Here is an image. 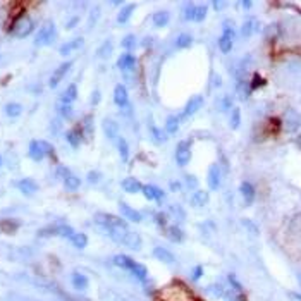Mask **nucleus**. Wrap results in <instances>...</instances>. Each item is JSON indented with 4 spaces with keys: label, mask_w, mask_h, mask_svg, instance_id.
<instances>
[{
    "label": "nucleus",
    "mask_w": 301,
    "mask_h": 301,
    "mask_svg": "<svg viewBox=\"0 0 301 301\" xmlns=\"http://www.w3.org/2000/svg\"><path fill=\"white\" fill-rule=\"evenodd\" d=\"M92 120H93L92 115H86L85 120H83V129H85V131H83V136L90 138L93 134V122H92Z\"/></svg>",
    "instance_id": "42"
},
{
    "label": "nucleus",
    "mask_w": 301,
    "mask_h": 301,
    "mask_svg": "<svg viewBox=\"0 0 301 301\" xmlns=\"http://www.w3.org/2000/svg\"><path fill=\"white\" fill-rule=\"evenodd\" d=\"M120 244H124V246H127L129 250H134V251H138L141 248V244H143V241H141V238H140V234L138 232H134V231H129L126 234V238L122 239V243Z\"/></svg>",
    "instance_id": "17"
},
{
    "label": "nucleus",
    "mask_w": 301,
    "mask_h": 301,
    "mask_svg": "<svg viewBox=\"0 0 301 301\" xmlns=\"http://www.w3.org/2000/svg\"><path fill=\"white\" fill-rule=\"evenodd\" d=\"M71 282H73V286L76 289H80V291H85L86 288H88L90 281L88 277L85 276V274H80V272H74L73 277H71Z\"/></svg>",
    "instance_id": "31"
},
{
    "label": "nucleus",
    "mask_w": 301,
    "mask_h": 301,
    "mask_svg": "<svg viewBox=\"0 0 301 301\" xmlns=\"http://www.w3.org/2000/svg\"><path fill=\"white\" fill-rule=\"evenodd\" d=\"M16 186H17V190H19L22 195H28V197H29V195H35L36 191H38V184H36V181H33L29 178H24V179L17 181Z\"/></svg>",
    "instance_id": "16"
},
{
    "label": "nucleus",
    "mask_w": 301,
    "mask_h": 301,
    "mask_svg": "<svg viewBox=\"0 0 301 301\" xmlns=\"http://www.w3.org/2000/svg\"><path fill=\"white\" fill-rule=\"evenodd\" d=\"M100 100H101L100 92H99V90H95V92H93V97H92V103H93V105H97Z\"/></svg>",
    "instance_id": "56"
},
{
    "label": "nucleus",
    "mask_w": 301,
    "mask_h": 301,
    "mask_svg": "<svg viewBox=\"0 0 301 301\" xmlns=\"http://www.w3.org/2000/svg\"><path fill=\"white\" fill-rule=\"evenodd\" d=\"M55 174H57V178H59V179H62V181H64V179L69 178V176L73 174V172H71L69 169L66 167V165H59L57 171H55Z\"/></svg>",
    "instance_id": "50"
},
{
    "label": "nucleus",
    "mask_w": 301,
    "mask_h": 301,
    "mask_svg": "<svg viewBox=\"0 0 301 301\" xmlns=\"http://www.w3.org/2000/svg\"><path fill=\"white\" fill-rule=\"evenodd\" d=\"M112 50H114V45H112V41H105V43L99 48V52H97V54H99L100 59H107V57H110Z\"/></svg>",
    "instance_id": "40"
},
{
    "label": "nucleus",
    "mask_w": 301,
    "mask_h": 301,
    "mask_svg": "<svg viewBox=\"0 0 301 301\" xmlns=\"http://www.w3.org/2000/svg\"><path fill=\"white\" fill-rule=\"evenodd\" d=\"M201 105H203V97H201V95L191 97V99L188 100V103L184 105L183 112H181V115H179V120H181V122H183V120H186V119H190L191 115L197 114V112L201 108Z\"/></svg>",
    "instance_id": "8"
},
{
    "label": "nucleus",
    "mask_w": 301,
    "mask_h": 301,
    "mask_svg": "<svg viewBox=\"0 0 301 301\" xmlns=\"http://www.w3.org/2000/svg\"><path fill=\"white\" fill-rule=\"evenodd\" d=\"M165 234H167V238L171 241H174V243L184 241V232L178 225H169V227H165Z\"/></svg>",
    "instance_id": "29"
},
{
    "label": "nucleus",
    "mask_w": 301,
    "mask_h": 301,
    "mask_svg": "<svg viewBox=\"0 0 301 301\" xmlns=\"http://www.w3.org/2000/svg\"><path fill=\"white\" fill-rule=\"evenodd\" d=\"M296 143H298V146H301V134L298 136V140H296Z\"/></svg>",
    "instance_id": "62"
},
{
    "label": "nucleus",
    "mask_w": 301,
    "mask_h": 301,
    "mask_svg": "<svg viewBox=\"0 0 301 301\" xmlns=\"http://www.w3.org/2000/svg\"><path fill=\"white\" fill-rule=\"evenodd\" d=\"M86 181H88L90 184H99L101 181V174L99 171H90L88 176H86Z\"/></svg>",
    "instance_id": "49"
},
{
    "label": "nucleus",
    "mask_w": 301,
    "mask_h": 301,
    "mask_svg": "<svg viewBox=\"0 0 301 301\" xmlns=\"http://www.w3.org/2000/svg\"><path fill=\"white\" fill-rule=\"evenodd\" d=\"M66 140H67V143H69L71 146L78 148V146H80V143H81V140H83V131H80V129H71V131H67Z\"/></svg>",
    "instance_id": "33"
},
{
    "label": "nucleus",
    "mask_w": 301,
    "mask_h": 301,
    "mask_svg": "<svg viewBox=\"0 0 301 301\" xmlns=\"http://www.w3.org/2000/svg\"><path fill=\"white\" fill-rule=\"evenodd\" d=\"M33 29H35V22H33L31 17H28V16L19 17L12 26V33L16 38H26V36L31 35Z\"/></svg>",
    "instance_id": "6"
},
{
    "label": "nucleus",
    "mask_w": 301,
    "mask_h": 301,
    "mask_svg": "<svg viewBox=\"0 0 301 301\" xmlns=\"http://www.w3.org/2000/svg\"><path fill=\"white\" fill-rule=\"evenodd\" d=\"M21 222L16 219H2L0 220V232L3 234H14L19 229Z\"/></svg>",
    "instance_id": "23"
},
{
    "label": "nucleus",
    "mask_w": 301,
    "mask_h": 301,
    "mask_svg": "<svg viewBox=\"0 0 301 301\" xmlns=\"http://www.w3.org/2000/svg\"><path fill=\"white\" fill-rule=\"evenodd\" d=\"M220 181H222L220 167L217 164H212V165H210V169H208V176H206V183H208V188L212 191L219 190Z\"/></svg>",
    "instance_id": "10"
},
{
    "label": "nucleus",
    "mask_w": 301,
    "mask_h": 301,
    "mask_svg": "<svg viewBox=\"0 0 301 301\" xmlns=\"http://www.w3.org/2000/svg\"><path fill=\"white\" fill-rule=\"evenodd\" d=\"M282 124H284V129L288 131V133H295V131L301 126V117L295 110H288L284 115V122Z\"/></svg>",
    "instance_id": "13"
},
{
    "label": "nucleus",
    "mask_w": 301,
    "mask_h": 301,
    "mask_svg": "<svg viewBox=\"0 0 301 301\" xmlns=\"http://www.w3.org/2000/svg\"><path fill=\"white\" fill-rule=\"evenodd\" d=\"M210 201V193L203 190H197L191 197V205L193 206H205Z\"/></svg>",
    "instance_id": "24"
},
{
    "label": "nucleus",
    "mask_w": 301,
    "mask_h": 301,
    "mask_svg": "<svg viewBox=\"0 0 301 301\" xmlns=\"http://www.w3.org/2000/svg\"><path fill=\"white\" fill-rule=\"evenodd\" d=\"M234 38H236V31L234 26H232L231 21L224 22V33L219 38V48L222 50V54H229L232 50V45H234Z\"/></svg>",
    "instance_id": "4"
},
{
    "label": "nucleus",
    "mask_w": 301,
    "mask_h": 301,
    "mask_svg": "<svg viewBox=\"0 0 301 301\" xmlns=\"http://www.w3.org/2000/svg\"><path fill=\"white\" fill-rule=\"evenodd\" d=\"M38 143H40V148L43 150L45 157H54L55 150H54V146H52L50 143H48V141H38Z\"/></svg>",
    "instance_id": "47"
},
{
    "label": "nucleus",
    "mask_w": 301,
    "mask_h": 301,
    "mask_svg": "<svg viewBox=\"0 0 301 301\" xmlns=\"http://www.w3.org/2000/svg\"><path fill=\"white\" fill-rule=\"evenodd\" d=\"M219 110L220 112H225V110H229V108H232V101H231V99L229 97H222V99L219 100Z\"/></svg>",
    "instance_id": "48"
},
{
    "label": "nucleus",
    "mask_w": 301,
    "mask_h": 301,
    "mask_svg": "<svg viewBox=\"0 0 301 301\" xmlns=\"http://www.w3.org/2000/svg\"><path fill=\"white\" fill-rule=\"evenodd\" d=\"M28 155L31 157L35 162H40L45 159V153L43 150L40 148V143L38 141H31L29 143V150H28Z\"/></svg>",
    "instance_id": "32"
},
{
    "label": "nucleus",
    "mask_w": 301,
    "mask_h": 301,
    "mask_svg": "<svg viewBox=\"0 0 301 301\" xmlns=\"http://www.w3.org/2000/svg\"><path fill=\"white\" fill-rule=\"evenodd\" d=\"M117 150H119V155H120V159H122V162H127V159H129V145H127V141L124 140V138H119Z\"/></svg>",
    "instance_id": "38"
},
{
    "label": "nucleus",
    "mask_w": 301,
    "mask_h": 301,
    "mask_svg": "<svg viewBox=\"0 0 301 301\" xmlns=\"http://www.w3.org/2000/svg\"><path fill=\"white\" fill-rule=\"evenodd\" d=\"M179 126H181L179 115H171V117L165 120V133H167V134H174V133H178Z\"/></svg>",
    "instance_id": "35"
},
{
    "label": "nucleus",
    "mask_w": 301,
    "mask_h": 301,
    "mask_svg": "<svg viewBox=\"0 0 301 301\" xmlns=\"http://www.w3.org/2000/svg\"><path fill=\"white\" fill-rule=\"evenodd\" d=\"M81 47H83V38H73L67 41V43H64L62 47L59 48V52H60V55H69L71 52L78 50V48H81Z\"/></svg>",
    "instance_id": "26"
},
{
    "label": "nucleus",
    "mask_w": 301,
    "mask_h": 301,
    "mask_svg": "<svg viewBox=\"0 0 301 301\" xmlns=\"http://www.w3.org/2000/svg\"><path fill=\"white\" fill-rule=\"evenodd\" d=\"M76 99H78V86L76 85H69L66 92L62 93V97H60V103L73 105V101Z\"/></svg>",
    "instance_id": "27"
},
{
    "label": "nucleus",
    "mask_w": 301,
    "mask_h": 301,
    "mask_svg": "<svg viewBox=\"0 0 301 301\" xmlns=\"http://www.w3.org/2000/svg\"><path fill=\"white\" fill-rule=\"evenodd\" d=\"M206 291H208L212 296H215V298H222V296H224V293H225V288L222 284H212V286H208V288H206Z\"/></svg>",
    "instance_id": "43"
},
{
    "label": "nucleus",
    "mask_w": 301,
    "mask_h": 301,
    "mask_svg": "<svg viewBox=\"0 0 301 301\" xmlns=\"http://www.w3.org/2000/svg\"><path fill=\"white\" fill-rule=\"evenodd\" d=\"M55 36H57L55 24L52 21H48L40 28L38 35H36V38H35V45L36 47H47V45H52L55 40Z\"/></svg>",
    "instance_id": "3"
},
{
    "label": "nucleus",
    "mask_w": 301,
    "mask_h": 301,
    "mask_svg": "<svg viewBox=\"0 0 301 301\" xmlns=\"http://www.w3.org/2000/svg\"><path fill=\"white\" fill-rule=\"evenodd\" d=\"M134 66H136V59H134V55L131 54V52L122 54L117 60V67L120 71H131L134 69Z\"/></svg>",
    "instance_id": "20"
},
{
    "label": "nucleus",
    "mask_w": 301,
    "mask_h": 301,
    "mask_svg": "<svg viewBox=\"0 0 301 301\" xmlns=\"http://www.w3.org/2000/svg\"><path fill=\"white\" fill-rule=\"evenodd\" d=\"M239 191H241V197H243V200L246 205H251V203L255 201V188L251 183H248V181L241 183Z\"/></svg>",
    "instance_id": "19"
},
{
    "label": "nucleus",
    "mask_w": 301,
    "mask_h": 301,
    "mask_svg": "<svg viewBox=\"0 0 301 301\" xmlns=\"http://www.w3.org/2000/svg\"><path fill=\"white\" fill-rule=\"evenodd\" d=\"M201 277H203V267L201 265H197L193 270H191V279L197 282V281H200Z\"/></svg>",
    "instance_id": "53"
},
{
    "label": "nucleus",
    "mask_w": 301,
    "mask_h": 301,
    "mask_svg": "<svg viewBox=\"0 0 301 301\" xmlns=\"http://www.w3.org/2000/svg\"><path fill=\"white\" fill-rule=\"evenodd\" d=\"M257 29H258L257 19H246L243 22V26H241V36H243V38H248V36L253 35Z\"/></svg>",
    "instance_id": "30"
},
{
    "label": "nucleus",
    "mask_w": 301,
    "mask_h": 301,
    "mask_svg": "<svg viewBox=\"0 0 301 301\" xmlns=\"http://www.w3.org/2000/svg\"><path fill=\"white\" fill-rule=\"evenodd\" d=\"M141 193L145 195L146 200H152V201H160L162 198L165 197V191L160 190L159 186H153V184H143Z\"/></svg>",
    "instance_id": "12"
},
{
    "label": "nucleus",
    "mask_w": 301,
    "mask_h": 301,
    "mask_svg": "<svg viewBox=\"0 0 301 301\" xmlns=\"http://www.w3.org/2000/svg\"><path fill=\"white\" fill-rule=\"evenodd\" d=\"M2 164H3V160H2V157H0V167H2Z\"/></svg>",
    "instance_id": "63"
},
{
    "label": "nucleus",
    "mask_w": 301,
    "mask_h": 301,
    "mask_svg": "<svg viewBox=\"0 0 301 301\" xmlns=\"http://www.w3.org/2000/svg\"><path fill=\"white\" fill-rule=\"evenodd\" d=\"M243 224H244V225H246V227H248V229H251V231H253V234H257V232H258L257 225H253V224H251V222H250V220H246V219H244V220H243Z\"/></svg>",
    "instance_id": "57"
},
{
    "label": "nucleus",
    "mask_w": 301,
    "mask_h": 301,
    "mask_svg": "<svg viewBox=\"0 0 301 301\" xmlns=\"http://www.w3.org/2000/svg\"><path fill=\"white\" fill-rule=\"evenodd\" d=\"M241 5H243L244 9H251V5H253V2H250V0H244V2H241Z\"/></svg>",
    "instance_id": "61"
},
{
    "label": "nucleus",
    "mask_w": 301,
    "mask_h": 301,
    "mask_svg": "<svg viewBox=\"0 0 301 301\" xmlns=\"http://www.w3.org/2000/svg\"><path fill=\"white\" fill-rule=\"evenodd\" d=\"M80 186H81V179L78 178V176L71 174L67 179H64V188H66L67 191H76L80 190Z\"/></svg>",
    "instance_id": "37"
},
{
    "label": "nucleus",
    "mask_w": 301,
    "mask_h": 301,
    "mask_svg": "<svg viewBox=\"0 0 301 301\" xmlns=\"http://www.w3.org/2000/svg\"><path fill=\"white\" fill-rule=\"evenodd\" d=\"M73 67V62H64V64H60V66L57 67V69L54 71V74H52V78H50V88H57V85L60 81L64 80V76H66L67 73H69V69Z\"/></svg>",
    "instance_id": "11"
},
{
    "label": "nucleus",
    "mask_w": 301,
    "mask_h": 301,
    "mask_svg": "<svg viewBox=\"0 0 301 301\" xmlns=\"http://www.w3.org/2000/svg\"><path fill=\"white\" fill-rule=\"evenodd\" d=\"M208 14V9L205 5H188L184 9V17L188 21H195V22H200L206 17Z\"/></svg>",
    "instance_id": "9"
},
{
    "label": "nucleus",
    "mask_w": 301,
    "mask_h": 301,
    "mask_svg": "<svg viewBox=\"0 0 301 301\" xmlns=\"http://www.w3.org/2000/svg\"><path fill=\"white\" fill-rule=\"evenodd\" d=\"M171 210H172V212L176 213V215H179V217H184V210H183V208H179L178 205H172V206H171Z\"/></svg>",
    "instance_id": "58"
},
{
    "label": "nucleus",
    "mask_w": 301,
    "mask_h": 301,
    "mask_svg": "<svg viewBox=\"0 0 301 301\" xmlns=\"http://www.w3.org/2000/svg\"><path fill=\"white\" fill-rule=\"evenodd\" d=\"M282 29H281V24H277V22H272V24H269L265 29H263V36H265L269 41H274L277 40L281 36Z\"/></svg>",
    "instance_id": "28"
},
{
    "label": "nucleus",
    "mask_w": 301,
    "mask_h": 301,
    "mask_svg": "<svg viewBox=\"0 0 301 301\" xmlns=\"http://www.w3.org/2000/svg\"><path fill=\"white\" fill-rule=\"evenodd\" d=\"M101 129H103L105 136L110 138V140H114V138L119 136V124L115 122L114 119H103V122H101Z\"/></svg>",
    "instance_id": "18"
},
{
    "label": "nucleus",
    "mask_w": 301,
    "mask_h": 301,
    "mask_svg": "<svg viewBox=\"0 0 301 301\" xmlns=\"http://www.w3.org/2000/svg\"><path fill=\"white\" fill-rule=\"evenodd\" d=\"M3 110H5V114L9 115V117H17V115H21L22 107L19 103H7Z\"/></svg>",
    "instance_id": "39"
},
{
    "label": "nucleus",
    "mask_w": 301,
    "mask_h": 301,
    "mask_svg": "<svg viewBox=\"0 0 301 301\" xmlns=\"http://www.w3.org/2000/svg\"><path fill=\"white\" fill-rule=\"evenodd\" d=\"M265 85V80H262L258 74H255L253 76V81H250V90L253 92V90H257V88H260V86H263Z\"/></svg>",
    "instance_id": "52"
},
{
    "label": "nucleus",
    "mask_w": 301,
    "mask_h": 301,
    "mask_svg": "<svg viewBox=\"0 0 301 301\" xmlns=\"http://www.w3.org/2000/svg\"><path fill=\"white\" fill-rule=\"evenodd\" d=\"M38 234L41 238H52V236H59V238H73L74 229L71 225H48V227H43L38 231Z\"/></svg>",
    "instance_id": "5"
},
{
    "label": "nucleus",
    "mask_w": 301,
    "mask_h": 301,
    "mask_svg": "<svg viewBox=\"0 0 301 301\" xmlns=\"http://www.w3.org/2000/svg\"><path fill=\"white\" fill-rule=\"evenodd\" d=\"M150 133H152V138L155 140L157 143H164L165 140H167V136H165L164 131H160L157 126H152L150 127Z\"/></svg>",
    "instance_id": "44"
},
{
    "label": "nucleus",
    "mask_w": 301,
    "mask_h": 301,
    "mask_svg": "<svg viewBox=\"0 0 301 301\" xmlns=\"http://www.w3.org/2000/svg\"><path fill=\"white\" fill-rule=\"evenodd\" d=\"M134 9H136V3H126V5H124L117 14L119 24H126V22L131 19V16H133Z\"/></svg>",
    "instance_id": "25"
},
{
    "label": "nucleus",
    "mask_w": 301,
    "mask_h": 301,
    "mask_svg": "<svg viewBox=\"0 0 301 301\" xmlns=\"http://www.w3.org/2000/svg\"><path fill=\"white\" fill-rule=\"evenodd\" d=\"M191 157H193V153H191V141L190 140H183L178 143V146H176V162H178V165H188L191 162Z\"/></svg>",
    "instance_id": "7"
},
{
    "label": "nucleus",
    "mask_w": 301,
    "mask_h": 301,
    "mask_svg": "<svg viewBox=\"0 0 301 301\" xmlns=\"http://www.w3.org/2000/svg\"><path fill=\"white\" fill-rule=\"evenodd\" d=\"M112 262H114L117 267H120V269H124L129 274H133L138 281L148 279V269H146L143 263H138L136 260H133L131 257H126V255H115Z\"/></svg>",
    "instance_id": "2"
},
{
    "label": "nucleus",
    "mask_w": 301,
    "mask_h": 301,
    "mask_svg": "<svg viewBox=\"0 0 301 301\" xmlns=\"http://www.w3.org/2000/svg\"><path fill=\"white\" fill-rule=\"evenodd\" d=\"M239 124H241V110L236 107V108H232V112H231V127L232 129H238Z\"/></svg>",
    "instance_id": "45"
},
{
    "label": "nucleus",
    "mask_w": 301,
    "mask_h": 301,
    "mask_svg": "<svg viewBox=\"0 0 301 301\" xmlns=\"http://www.w3.org/2000/svg\"><path fill=\"white\" fill-rule=\"evenodd\" d=\"M184 179H186V184H188V186L191 188V190H195V188L198 186V179L195 178V176H190V174H186V176H184Z\"/></svg>",
    "instance_id": "55"
},
{
    "label": "nucleus",
    "mask_w": 301,
    "mask_h": 301,
    "mask_svg": "<svg viewBox=\"0 0 301 301\" xmlns=\"http://www.w3.org/2000/svg\"><path fill=\"white\" fill-rule=\"evenodd\" d=\"M212 5H213V9H215V10H220V9H224V7H225V2H219V0H215Z\"/></svg>",
    "instance_id": "59"
},
{
    "label": "nucleus",
    "mask_w": 301,
    "mask_h": 301,
    "mask_svg": "<svg viewBox=\"0 0 301 301\" xmlns=\"http://www.w3.org/2000/svg\"><path fill=\"white\" fill-rule=\"evenodd\" d=\"M134 45H136V38H134V35H127L126 38L122 40V47L126 48L127 52H129L131 48H134Z\"/></svg>",
    "instance_id": "51"
},
{
    "label": "nucleus",
    "mask_w": 301,
    "mask_h": 301,
    "mask_svg": "<svg viewBox=\"0 0 301 301\" xmlns=\"http://www.w3.org/2000/svg\"><path fill=\"white\" fill-rule=\"evenodd\" d=\"M169 19H171V16H169L167 10H159V12H155L152 16V21L157 28H164V26H167Z\"/></svg>",
    "instance_id": "34"
},
{
    "label": "nucleus",
    "mask_w": 301,
    "mask_h": 301,
    "mask_svg": "<svg viewBox=\"0 0 301 301\" xmlns=\"http://www.w3.org/2000/svg\"><path fill=\"white\" fill-rule=\"evenodd\" d=\"M152 255H153V257H155L159 262L167 263V265H174V263H176V257H174V253H172V251H169L167 248H164V246H157V248H153Z\"/></svg>",
    "instance_id": "15"
},
{
    "label": "nucleus",
    "mask_w": 301,
    "mask_h": 301,
    "mask_svg": "<svg viewBox=\"0 0 301 301\" xmlns=\"http://www.w3.org/2000/svg\"><path fill=\"white\" fill-rule=\"evenodd\" d=\"M191 43H193L191 35H179L178 40H176V47L178 48H188V47H191Z\"/></svg>",
    "instance_id": "41"
},
{
    "label": "nucleus",
    "mask_w": 301,
    "mask_h": 301,
    "mask_svg": "<svg viewBox=\"0 0 301 301\" xmlns=\"http://www.w3.org/2000/svg\"><path fill=\"white\" fill-rule=\"evenodd\" d=\"M59 114L62 115L64 119H71V117H73V105L60 103L59 105Z\"/></svg>",
    "instance_id": "46"
},
{
    "label": "nucleus",
    "mask_w": 301,
    "mask_h": 301,
    "mask_svg": "<svg viewBox=\"0 0 301 301\" xmlns=\"http://www.w3.org/2000/svg\"><path fill=\"white\" fill-rule=\"evenodd\" d=\"M71 243L73 246H76L78 250H83V248L88 246V236L85 232H74L73 238H71Z\"/></svg>",
    "instance_id": "36"
},
{
    "label": "nucleus",
    "mask_w": 301,
    "mask_h": 301,
    "mask_svg": "<svg viewBox=\"0 0 301 301\" xmlns=\"http://www.w3.org/2000/svg\"><path fill=\"white\" fill-rule=\"evenodd\" d=\"M114 101H115V105H117V107H126L127 101H129L126 86H122V85L115 86V90H114Z\"/></svg>",
    "instance_id": "22"
},
{
    "label": "nucleus",
    "mask_w": 301,
    "mask_h": 301,
    "mask_svg": "<svg viewBox=\"0 0 301 301\" xmlns=\"http://www.w3.org/2000/svg\"><path fill=\"white\" fill-rule=\"evenodd\" d=\"M78 21H80V19H78V17H73V19H71V21L66 24V29H73V28H74V24H76Z\"/></svg>",
    "instance_id": "60"
},
{
    "label": "nucleus",
    "mask_w": 301,
    "mask_h": 301,
    "mask_svg": "<svg viewBox=\"0 0 301 301\" xmlns=\"http://www.w3.org/2000/svg\"><path fill=\"white\" fill-rule=\"evenodd\" d=\"M120 186H122V190L126 191V193L136 195V193H140V191H141L143 184L138 179H134V178H126L122 183H120Z\"/></svg>",
    "instance_id": "21"
},
{
    "label": "nucleus",
    "mask_w": 301,
    "mask_h": 301,
    "mask_svg": "<svg viewBox=\"0 0 301 301\" xmlns=\"http://www.w3.org/2000/svg\"><path fill=\"white\" fill-rule=\"evenodd\" d=\"M227 281H229V284L232 286V289H234V291H238V293L243 291V286H241V282L236 279L234 276H227Z\"/></svg>",
    "instance_id": "54"
},
{
    "label": "nucleus",
    "mask_w": 301,
    "mask_h": 301,
    "mask_svg": "<svg viewBox=\"0 0 301 301\" xmlns=\"http://www.w3.org/2000/svg\"><path fill=\"white\" fill-rule=\"evenodd\" d=\"M119 210H120V215H122L124 220H129V222H141L143 215L138 210H134L133 206H129L127 203H119Z\"/></svg>",
    "instance_id": "14"
},
{
    "label": "nucleus",
    "mask_w": 301,
    "mask_h": 301,
    "mask_svg": "<svg viewBox=\"0 0 301 301\" xmlns=\"http://www.w3.org/2000/svg\"><path fill=\"white\" fill-rule=\"evenodd\" d=\"M95 222L103 229L105 234L110 236V238L114 241H117V243H122V239L126 238V234L131 231V229L127 227L126 220L120 219L117 215H112V213H105V212L97 213Z\"/></svg>",
    "instance_id": "1"
}]
</instances>
